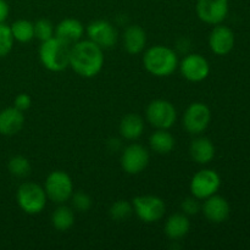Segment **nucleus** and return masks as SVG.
I'll return each mask as SVG.
<instances>
[{
	"instance_id": "obj_1",
	"label": "nucleus",
	"mask_w": 250,
	"mask_h": 250,
	"mask_svg": "<svg viewBox=\"0 0 250 250\" xmlns=\"http://www.w3.org/2000/svg\"><path fill=\"white\" fill-rule=\"evenodd\" d=\"M104 50L92 41H80L70 49V66L78 76L93 78L103 70Z\"/></svg>"
},
{
	"instance_id": "obj_2",
	"label": "nucleus",
	"mask_w": 250,
	"mask_h": 250,
	"mask_svg": "<svg viewBox=\"0 0 250 250\" xmlns=\"http://www.w3.org/2000/svg\"><path fill=\"white\" fill-rule=\"evenodd\" d=\"M143 65L155 77H168L178 67L177 54L165 45H154L144 53Z\"/></svg>"
},
{
	"instance_id": "obj_3",
	"label": "nucleus",
	"mask_w": 250,
	"mask_h": 250,
	"mask_svg": "<svg viewBox=\"0 0 250 250\" xmlns=\"http://www.w3.org/2000/svg\"><path fill=\"white\" fill-rule=\"evenodd\" d=\"M71 46L56 37L42 42L39 48V59L45 68L53 72H60L70 66Z\"/></svg>"
},
{
	"instance_id": "obj_4",
	"label": "nucleus",
	"mask_w": 250,
	"mask_h": 250,
	"mask_svg": "<svg viewBox=\"0 0 250 250\" xmlns=\"http://www.w3.org/2000/svg\"><path fill=\"white\" fill-rule=\"evenodd\" d=\"M45 190L33 182H26L17 189L16 200L22 211L28 215L41 214L46 205Z\"/></svg>"
},
{
	"instance_id": "obj_5",
	"label": "nucleus",
	"mask_w": 250,
	"mask_h": 250,
	"mask_svg": "<svg viewBox=\"0 0 250 250\" xmlns=\"http://www.w3.org/2000/svg\"><path fill=\"white\" fill-rule=\"evenodd\" d=\"M44 190L48 199H50L51 202L56 204H63L70 200L73 193L72 180L65 171H53L46 177Z\"/></svg>"
},
{
	"instance_id": "obj_6",
	"label": "nucleus",
	"mask_w": 250,
	"mask_h": 250,
	"mask_svg": "<svg viewBox=\"0 0 250 250\" xmlns=\"http://www.w3.org/2000/svg\"><path fill=\"white\" fill-rule=\"evenodd\" d=\"M132 205L138 219L146 224L160 221L165 215V203L156 195H139L132 200Z\"/></svg>"
},
{
	"instance_id": "obj_7",
	"label": "nucleus",
	"mask_w": 250,
	"mask_h": 250,
	"mask_svg": "<svg viewBox=\"0 0 250 250\" xmlns=\"http://www.w3.org/2000/svg\"><path fill=\"white\" fill-rule=\"evenodd\" d=\"M146 120L158 129H168L177 120V111L168 100H153L146 107Z\"/></svg>"
},
{
	"instance_id": "obj_8",
	"label": "nucleus",
	"mask_w": 250,
	"mask_h": 250,
	"mask_svg": "<svg viewBox=\"0 0 250 250\" xmlns=\"http://www.w3.org/2000/svg\"><path fill=\"white\" fill-rule=\"evenodd\" d=\"M221 186V178L219 173L210 168L200 170L193 176L190 181V193L193 197L199 200L207 199L211 195L216 194Z\"/></svg>"
},
{
	"instance_id": "obj_9",
	"label": "nucleus",
	"mask_w": 250,
	"mask_h": 250,
	"mask_svg": "<svg viewBox=\"0 0 250 250\" xmlns=\"http://www.w3.org/2000/svg\"><path fill=\"white\" fill-rule=\"evenodd\" d=\"M211 121V111L204 103H193L183 115V126L190 134L203 133Z\"/></svg>"
},
{
	"instance_id": "obj_10",
	"label": "nucleus",
	"mask_w": 250,
	"mask_h": 250,
	"mask_svg": "<svg viewBox=\"0 0 250 250\" xmlns=\"http://www.w3.org/2000/svg\"><path fill=\"white\" fill-rule=\"evenodd\" d=\"M148 150L141 144L133 143L127 146L121 155V167L128 175H138L149 165Z\"/></svg>"
},
{
	"instance_id": "obj_11",
	"label": "nucleus",
	"mask_w": 250,
	"mask_h": 250,
	"mask_svg": "<svg viewBox=\"0 0 250 250\" xmlns=\"http://www.w3.org/2000/svg\"><path fill=\"white\" fill-rule=\"evenodd\" d=\"M89 41L99 45L103 50L111 49L117 43V31L111 22L106 20H95L87 27Z\"/></svg>"
},
{
	"instance_id": "obj_12",
	"label": "nucleus",
	"mask_w": 250,
	"mask_h": 250,
	"mask_svg": "<svg viewBox=\"0 0 250 250\" xmlns=\"http://www.w3.org/2000/svg\"><path fill=\"white\" fill-rule=\"evenodd\" d=\"M178 66L183 77L189 82H202L210 73L209 62L200 54H189Z\"/></svg>"
},
{
	"instance_id": "obj_13",
	"label": "nucleus",
	"mask_w": 250,
	"mask_h": 250,
	"mask_svg": "<svg viewBox=\"0 0 250 250\" xmlns=\"http://www.w3.org/2000/svg\"><path fill=\"white\" fill-rule=\"evenodd\" d=\"M229 14V0H198L197 15L209 24H220Z\"/></svg>"
},
{
	"instance_id": "obj_14",
	"label": "nucleus",
	"mask_w": 250,
	"mask_h": 250,
	"mask_svg": "<svg viewBox=\"0 0 250 250\" xmlns=\"http://www.w3.org/2000/svg\"><path fill=\"white\" fill-rule=\"evenodd\" d=\"M202 211L204 216L212 224H221L226 221L229 216V204L221 195H211L207 198L202 205Z\"/></svg>"
},
{
	"instance_id": "obj_15",
	"label": "nucleus",
	"mask_w": 250,
	"mask_h": 250,
	"mask_svg": "<svg viewBox=\"0 0 250 250\" xmlns=\"http://www.w3.org/2000/svg\"><path fill=\"white\" fill-rule=\"evenodd\" d=\"M209 46L216 55H227L234 46L233 32L226 26H216L209 36Z\"/></svg>"
},
{
	"instance_id": "obj_16",
	"label": "nucleus",
	"mask_w": 250,
	"mask_h": 250,
	"mask_svg": "<svg viewBox=\"0 0 250 250\" xmlns=\"http://www.w3.org/2000/svg\"><path fill=\"white\" fill-rule=\"evenodd\" d=\"M24 125L23 111L15 106L6 107L0 111V134L6 137L19 133Z\"/></svg>"
},
{
	"instance_id": "obj_17",
	"label": "nucleus",
	"mask_w": 250,
	"mask_h": 250,
	"mask_svg": "<svg viewBox=\"0 0 250 250\" xmlns=\"http://www.w3.org/2000/svg\"><path fill=\"white\" fill-rule=\"evenodd\" d=\"M84 34V26L76 19H65L56 26L55 37L72 46L82 39Z\"/></svg>"
},
{
	"instance_id": "obj_18",
	"label": "nucleus",
	"mask_w": 250,
	"mask_h": 250,
	"mask_svg": "<svg viewBox=\"0 0 250 250\" xmlns=\"http://www.w3.org/2000/svg\"><path fill=\"white\" fill-rule=\"evenodd\" d=\"M146 45V33L141 26L133 24L127 27L124 33V46L131 55H137L144 50Z\"/></svg>"
},
{
	"instance_id": "obj_19",
	"label": "nucleus",
	"mask_w": 250,
	"mask_h": 250,
	"mask_svg": "<svg viewBox=\"0 0 250 250\" xmlns=\"http://www.w3.org/2000/svg\"><path fill=\"white\" fill-rule=\"evenodd\" d=\"M190 158L200 165H207L215 158V146L207 137H198L189 146Z\"/></svg>"
},
{
	"instance_id": "obj_20",
	"label": "nucleus",
	"mask_w": 250,
	"mask_h": 250,
	"mask_svg": "<svg viewBox=\"0 0 250 250\" xmlns=\"http://www.w3.org/2000/svg\"><path fill=\"white\" fill-rule=\"evenodd\" d=\"M190 229V221L183 212L171 215L165 224V233L171 241H178L187 236Z\"/></svg>"
},
{
	"instance_id": "obj_21",
	"label": "nucleus",
	"mask_w": 250,
	"mask_h": 250,
	"mask_svg": "<svg viewBox=\"0 0 250 250\" xmlns=\"http://www.w3.org/2000/svg\"><path fill=\"white\" fill-rule=\"evenodd\" d=\"M144 121L139 115L128 114L120 122V133L127 141H136L143 134Z\"/></svg>"
},
{
	"instance_id": "obj_22",
	"label": "nucleus",
	"mask_w": 250,
	"mask_h": 250,
	"mask_svg": "<svg viewBox=\"0 0 250 250\" xmlns=\"http://www.w3.org/2000/svg\"><path fill=\"white\" fill-rule=\"evenodd\" d=\"M149 144H150L151 150L160 155L171 153L175 148V137L167 131V129H158L154 132L149 138Z\"/></svg>"
},
{
	"instance_id": "obj_23",
	"label": "nucleus",
	"mask_w": 250,
	"mask_h": 250,
	"mask_svg": "<svg viewBox=\"0 0 250 250\" xmlns=\"http://www.w3.org/2000/svg\"><path fill=\"white\" fill-rule=\"evenodd\" d=\"M51 225L56 231L66 232L75 225V210L70 207L60 204L51 215Z\"/></svg>"
},
{
	"instance_id": "obj_24",
	"label": "nucleus",
	"mask_w": 250,
	"mask_h": 250,
	"mask_svg": "<svg viewBox=\"0 0 250 250\" xmlns=\"http://www.w3.org/2000/svg\"><path fill=\"white\" fill-rule=\"evenodd\" d=\"M12 37L19 43H28L34 38V24L27 20H17L10 26Z\"/></svg>"
},
{
	"instance_id": "obj_25",
	"label": "nucleus",
	"mask_w": 250,
	"mask_h": 250,
	"mask_svg": "<svg viewBox=\"0 0 250 250\" xmlns=\"http://www.w3.org/2000/svg\"><path fill=\"white\" fill-rule=\"evenodd\" d=\"M7 168H9V172L17 178L27 177L32 170L29 160L22 155H16L10 159Z\"/></svg>"
},
{
	"instance_id": "obj_26",
	"label": "nucleus",
	"mask_w": 250,
	"mask_h": 250,
	"mask_svg": "<svg viewBox=\"0 0 250 250\" xmlns=\"http://www.w3.org/2000/svg\"><path fill=\"white\" fill-rule=\"evenodd\" d=\"M109 212L114 221H125L133 214V205L127 200H117L111 205Z\"/></svg>"
},
{
	"instance_id": "obj_27",
	"label": "nucleus",
	"mask_w": 250,
	"mask_h": 250,
	"mask_svg": "<svg viewBox=\"0 0 250 250\" xmlns=\"http://www.w3.org/2000/svg\"><path fill=\"white\" fill-rule=\"evenodd\" d=\"M34 38L39 39L41 42H45L48 39L55 37V28L54 24L46 19H39L34 22Z\"/></svg>"
},
{
	"instance_id": "obj_28",
	"label": "nucleus",
	"mask_w": 250,
	"mask_h": 250,
	"mask_svg": "<svg viewBox=\"0 0 250 250\" xmlns=\"http://www.w3.org/2000/svg\"><path fill=\"white\" fill-rule=\"evenodd\" d=\"M14 37L11 28L6 23H0V58H5L10 54L14 46Z\"/></svg>"
},
{
	"instance_id": "obj_29",
	"label": "nucleus",
	"mask_w": 250,
	"mask_h": 250,
	"mask_svg": "<svg viewBox=\"0 0 250 250\" xmlns=\"http://www.w3.org/2000/svg\"><path fill=\"white\" fill-rule=\"evenodd\" d=\"M71 205H72V209L77 212H87L89 211L90 208H92V198L87 194V193L82 192H76L72 193L71 195Z\"/></svg>"
},
{
	"instance_id": "obj_30",
	"label": "nucleus",
	"mask_w": 250,
	"mask_h": 250,
	"mask_svg": "<svg viewBox=\"0 0 250 250\" xmlns=\"http://www.w3.org/2000/svg\"><path fill=\"white\" fill-rule=\"evenodd\" d=\"M181 209H182L183 214L188 215H197L198 212L202 210V205H200L199 199L195 197L186 198L181 204Z\"/></svg>"
},
{
	"instance_id": "obj_31",
	"label": "nucleus",
	"mask_w": 250,
	"mask_h": 250,
	"mask_svg": "<svg viewBox=\"0 0 250 250\" xmlns=\"http://www.w3.org/2000/svg\"><path fill=\"white\" fill-rule=\"evenodd\" d=\"M32 105V99L28 94L26 93H21V94L17 95L14 100V106L16 109L21 110V111H26L31 107Z\"/></svg>"
},
{
	"instance_id": "obj_32",
	"label": "nucleus",
	"mask_w": 250,
	"mask_h": 250,
	"mask_svg": "<svg viewBox=\"0 0 250 250\" xmlns=\"http://www.w3.org/2000/svg\"><path fill=\"white\" fill-rule=\"evenodd\" d=\"M9 4L5 0H0V23H4L9 16Z\"/></svg>"
}]
</instances>
